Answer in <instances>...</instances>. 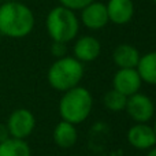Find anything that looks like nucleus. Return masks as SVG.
Instances as JSON below:
<instances>
[{
	"instance_id": "obj_20",
	"label": "nucleus",
	"mask_w": 156,
	"mask_h": 156,
	"mask_svg": "<svg viewBox=\"0 0 156 156\" xmlns=\"http://www.w3.org/2000/svg\"><path fill=\"white\" fill-rule=\"evenodd\" d=\"M147 156H156V145L154 147V148L149 149L148 154H147Z\"/></svg>"
},
{
	"instance_id": "obj_13",
	"label": "nucleus",
	"mask_w": 156,
	"mask_h": 156,
	"mask_svg": "<svg viewBox=\"0 0 156 156\" xmlns=\"http://www.w3.org/2000/svg\"><path fill=\"white\" fill-rule=\"evenodd\" d=\"M77 137H78V133L73 123H69L66 121H60L55 126L54 141L60 148H63V149L71 148L77 143Z\"/></svg>"
},
{
	"instance_id": "obj_11",
	"label": "nucleus",
	"mask_w": 156,
	"mask_h": 156,
	"mask_svg": "<svg viewBox=\"0 0 156 156\" xmlns=\"http://www.w3.org/2000/svg\"><path fill=\"white\" fill-rule=\"evenodd\" d=\"M74 58L81 63L93 62L100 56L101 44L93 36H82L76 41L73 47Z\"/></svg>"
},
{
	"instance_id": "obj_14",
	"label": "nucleus",
	"mask_w": 156,
	"mask_h": 156,
	"mask_svg": "<svg viewBox=\"0 0 156 156\" xmlns=\"http://www.w3.org/2000/svg\"><path fill=\"white\" fill-rule=\"evenodd\" d=\"M136 69H137L143 82H147L149 85H156V51L143 55Z\"/></svg>"
},
{
	"instance_id": "obj_10",
	"label": "nucleus",
	"mask_w": 156,
	"mask_h": 156,
	"mask_svg": "<svg viewBox=\"0 0 156 156\" xmlns=\"http://www.w3.org/2000/svg\"><path fill=\"white\" fill-rule=\"evenodd\" d=\"M105 7H107L108 21L118 26L129 23L134 16L133 0H108Z\"/></svg>"
},
{
	"instance_id": "obj_6",
	"label": "nucleus",
	"mask_w": 156,
	"mask_h": 156,
	"mask_svg": "<svg viewBox=\"0 0 156 156\" xmlns=\"http://www.w3.org/2000/svg\"><path fill=\"white\" fill-rule=\"evenodd\" d=\"M125 110L136 123H147L155 115V104L152 99L138 92L127 97Z\"/></svg>"
},
{
	"instance_id": "obj_17",
	"label": "nucleus",
	"mask_w": 156,
	"mask_h": 156,
	"mask_svg": "<svg viewBox=\"0 0 156 156\" xmlns=\"http://www.w3.org/2000/svg\"><path fill=\"white\" fill-rule=\"evenodd\" d=\"M58 2H59V5H63L76 12V11H81L83 7H86L89 3L94 2V0H58Z\"/></svg>"
},
{
	"instance_id": "obj_21",
	"label": "nucleus",
	"mask_w": 156,
	"mask_h": 156,
	"mask_svg": "<svg viewBox=\"0 0 156 156\" xmlns=\"http://www.w3.org/2000/svg\"><path fill=\"white\" fill-rule=\"evenodd\" d=\"M154 130H155V133H156V119H155V125H154Z\"/></svg>"
},
{
	"instance_id": "obj_12",
	"label": "nucleus",
	"mask_w": 156,
	"mask_h": 156,
	"mask_svg": "<svg viewBox=\"0 0 156 156\" xmlns=\"http://www.w3.org/2000/svg\"><path fill=\"white\" fill-rule=\"evenodd\" d=\"M140 58L141 55L138 49L130 44H121L112 52L114 63L119 69H136Z\"/></svg>"
},
{
	"instance_id": "obj_22",
	"label": "nucleus",
	"mask_w": 156,
	"mask_h": 156,
	"mask_svg": "<svg viewBox=\"0 0 156 156\" xmlns=\"http://www.w3.org/2000/svg\"><path fill=\"white\" fill-rule=\"evenodd\" d=\"M152 2H154V3H155V4H156V0H152Z\"/></svg>"
},
{
	"instance_id": "obj_16",
	"label": "nucleus",
	"mask_w": 156,
	"mask_h": 156,
	"mask_svg": "<svg viewBox=\"0 0 156 156\" xmlns=\"http://www.w3.org/2000/svg\"><path fill=\"white\" fill-rule=\"evenodd\" d=\"M103 101H104V105L110 111L118 112V111L125 110V107H126V101H127V97L125 96V94H122L121 92L115 90V89H111V90H108L107 93L104 94Z\"/></svg>"
},
{
	"instance_id": "obj_9",
	"label": "nucleus",
	"mask_w": 156,
	"mask_h": 156,
	"mask_svg": "<svg viewBox=\"0 0 156 156\" xmlns=\"http://www.w3.org/2000/svg\"><path fill=\"white\" fill-rule=\"evenodd\" d=\"M127 141L136 149L149 151L156 145V133L154 126L147 123H136L127 132Z\"/></svg>"
},
{
	"instance_id": "obj_2",
	"label": "nucleus",
	"mask_w": 156,
	"mask_h": 156,
	"mask_svg": "<svg viewBox=\"0 0 156 156\" xmlns=\"http://www.w3.org/2000/svg\"><path fill=\"white\" fill-rule=\"evenodd\" d=\"M93 99L90 92L83 86H74L65 92L59 103V114L62 121L69 123H82L92 112Z\"/></svg>"
},
{
	"instance_id": "obj_5",
	"label": "nucleus",
	"mask_w": 156,
	"mask_h": 156,
	"mask_svg": "<svg viewBox=\"0 0 156 156\" xmlns=\"http://www.w3.org/2000/svg\"><path fill=\"white\" fill-rule=\"evenodd\" d=\"M10 133V137L19 138V140H26L32 132L34 130L36 119L34 115L26 108H19L15 110L10 116L5 123Z\"/></svg>"
},
{
	"instance_id": "obj_4",
	"label": "nucleus",
	"mask_w": 156,
	"mask_h": 156,
	"mask_svg": "<svg viewBox=\"0 0 156 156\" xmlns=\"http://www.w3.org/2000/svg\"><path fill=\"white\" fill-rule=\"evenodd\" d=\"M82 77L83 63L67 55L55 60L47 74L49 85L59 92H66L77 86Z\"/></svg>"
},
{
	"instance_id": "obj_18",
	"label": "nucleus",
	"mask_w": 156,
	"mask_h": 156,
	"mask_svg": "<svg viewBox=\"0 0 156 156\" xmlns=\"http://www.w3.org/2000/svg\"><path fill=\"white\" fill-rule=\"evenodd\" d=\"M51 52L56 59L66 56L67 54V44L66 43H59V41H54L51 45Z\"/></svg>"
},
{
	"instance_id": "obj_1",
	"label": "nucleus",
	"mask_w": 156,
	"mask_h": 156,
	"mask_svg": "<svg viewBox=\"0 0 156 156\" xmlns=\"http://www.w3.org/2000/svg\"><path fill=\"white\" fill-rule=\"evenodd\" d=\"M34 14L25 3L10 0L0 4V36L23 38L34 29Z\"/></svg>"
},
{
	"instance_id": "obj_19",
	"label": "nucleus",
	"mask_w": 156,
	"mask_h": 156,
	"mask_svg": "<svg viewBox=\"0 0 156 156\" xmlns=\"http://www.w3.org/2000/svg\"><path fill=\"white\" fill-rule=\"evenodd\" d=\"M7 138H10V133H8V129L4 123H0V143L5 141Z\"/></svg>"
},
{
	"instance_id": "obj_8",
	"label": "nucleus",
	"mask_w": 156,
	"mask_h": 156,
	"mask_svg": "<svg viewBox=\"0 0 156 156\" xmlns=\"http://www.w3.org/2000/svg\"><path fill=\"white\" fill-rule=\"evenodd\" d=\"M143 85L137 69H119L112 78V86L115 90L121 92L126 97L137 93Z\"/></svg>"
},
{
	"instance_id": "obj_15",
	"label": "nucleus",
	"mask_w": 156,
	"mask_h": 156,
	"mask_svg": "<svg viewBox=\"0 0 156 156\" xmlns=\"http://www.w3.org/2000/svg\"><path fill=\"white\" fill-rule=\"evenodd\" d=\"M0 156H32V152L25 140L10 137L0 143Z\"/></svg>"
},
{
	"instance_id": "obj_3",
	"label": "nucleus",
	"mask_w": 156,
	"mask_h": 156,
	"mask_svg": "<svg viewBox=\"0 0 156 156\" xmlns=\"http://www.w3.org/2000/svg\"><path fill=\"white\" fill-rule=\"evenodd\" d=\"M80 19L76 12L63 5L54 7L45 18V27L52 41L70 43L80 32Z\"/></svg>"
},
{
	"instance_id": "obj_7",
	"label": "nucleus",
	"mask_w": 156,
	"mask_h": 156,
	"mask_svg": "<svg viewBox=\"0 0 156 156\" xmlns=\"http://www.w3.org/2000/svg\"><path fill=\"white\" fill-rule=\"evenodd\" d=\"M80 22L90 30H100L110 23L108 21L107 7L101 2H92L81 10Z\"/></svg>"
}]
</instances>
